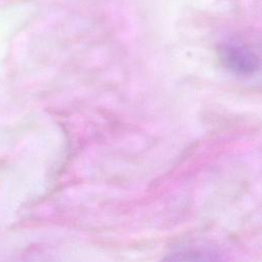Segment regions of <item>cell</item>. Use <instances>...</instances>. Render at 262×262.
I'll return each instance as SVG.
<instances>
[{
    "mask_svg": "<svg viewBox=\"0 0 262 262\" xmlns=\"http://www.w3.org/2000/svg\"><path fill=\"white\" fill-rule=\"evenodd\" d=\"M166 262H208L200 254L196 253H179L171 256Z\"/></svg>",
    "mask_w": 262,
    "mask_h": 262,
    "instance_id": "2",
    "label": "cell"
},
{
    "mask_svg": "<svg viewBox=\"0 0 262 262\" xmlns=\"http://www.w3.org/2000/svg\"><path fill=\"white\" fill-rule=\"evenodd\" d=\"M221 59L230 71L239 75L253 74L259 66L256 54L236 43H229L222 48Z\"/></svg>",
    "mask_w": 262,
    "mask_h": 262,
    "instance_id": "1",
    "label": "cell"
}]
</instances>
